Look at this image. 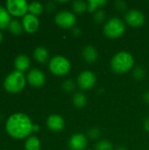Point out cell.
<instances>
[{"mask_svg": "<svg viewBox=\"0 0 149 150\" xmlns=\"http://www.w3.org/2000/svg\"><path fill=\"white\" fill-rule=\"evenodd\" d=\"M47 127L54 132H58L63 129L64 127V120L62 119V117H61L60 115H51L48 117L47 120Z\"/></svg>", "mask_w": 149, "mask_h": 150, "instance_id": "cell-13", "label": "cell"}, {"mask_svg": "<svg viewBox=\"0 0 149 150\" xmlns=\"http://www.w3.org/2000/svg\"><path fill=\"white\" fill-rule=\"evenodd\" d=\"M14 63H15L16 70L23 73L24 71L27 70L28 68L30 67V59L25 54H20L17 56Z\"/></svg>", "mask_w": 149, "mask_h": 150, "instance_id": "cell-14", "label": "cell"}, {"mask_svg": "<svg viewBox=\"0 0 149 150\" xmlns=\"http://www.w3.org/2000/svg\"><path fill=\"white\" fill-rule=\"evenodd\" d=\"M144 127H145L146 131L149 133V117L146 118V120L144 121Z\"/></svg>", "mask_w": 149, "mask_h": 150, "instance_id": "cell-30", "label": "cell"}, {"mask_svg": "<svg viewBox=\"0 0 149 150\" xmlns=\"http://www.w3.org/2000/svg\"><path fill=\"white\" fill-rule=\"evenodd\" d=\"M8 134L15 139H23L33 131V125L28 116L24 113H15L9 117L5 125Z\"/></svg>", "mask_w": 149, "mask_h": 150, "instance_id": "cell-1", "label": "cell"}, {"mask_svg": "<svg viewBox=\"0 0 149 150\" xmlns=\"http://www.w3.org/2000/svg\"><path fill=\"white\" fill-rule=\"evenodd\" d=\"M97 150H112V145L105 140L98 142L96 145Z\"/></svg>", "mask_w": 149, "mask_h": 150, "instance_id": "cell-24", "label": "cell"}, {"mask_svg": "<svg viewBox=\"0 0 149 150\" xmlns=\"http://www.w3.org/2000/svg\"><path fill=\"white\" fill-rule=\"evenodd\" d=\"M88 144L87 138L83 134H74L68 142V146L72 150H83Z\"/></svg>", "mask_w": 149, "mask_h": 150, "instance_id": "cell-12", "label": "cell"}, {"mask_svg": "<svg viewBox=\"0 0 149 150\" xmlns=\"http://www.w3.org/2000/svg\"><path fill=\"white\" fill-rule=\"evenodd\" d=\"M126 23L132 27H141L145 22V17L143 13L137 10H131L126 15Z\"/></svg>", "mask_w": 149, "mask_h": 150, "instance_id": "cell-9", "label": "cell"}, {"mask_svg": "<svg viewBox=\"0 0 149 150\" xmlns=\"http://www.w3.org/2000/svg\"><path fill=\"white\" fill-rule=\"evenodd\" d=\"M28 5L25 0H9L6 2V8L9 14L15 17L25 16L28 11Z\"/></svg>", "mask_w": 149, "mask_h": 150, "instance_id": "cell-6", "label": "cell"}, {"mask_svg": "<svg viewBox=\"0 0 149 150\" xmlns=\"http://www.w3.org/2000/svg\"><path fill=\"white\" fill-rule=\"evenodd\" d=\"M125 23L119 18H112L106 22L104 27V33L106 37L111 39H116L125 33Z\"/></svg>", "mask_w": 149, "mask_h": 150, "instance_id": "cell-4", "label": "cell"}, {"mask_svg": "<svg viewBox=\"0 0 149 150\" xmlns=\"http://www.w3.org/2000/svg\"><path fill=\"white\" fill-rule=\"evenodd\" d=\"M106 3H107V1H105V0H90L88 3V10L90 12H93L97 8L103 6Z\"/></svg>", "mask_w": 149, "mask_h": 150, "instance_id": "cell-23", "label": "cell"}, {"mask_svg": "<svg viewBox=\"0 0 149 150\" xmlns=\"http://www.w3.org/2000/svg\"><path fill=\"white\" fill-rule=\"evenodd\" d=\"M133 57L127 52H119L116 54L111 62L112 69L118 74H123L129 71L133 67Z\"/></svg>", "mask_w": 149, "mask_h": 150, "instance_id": "cell-2", "label": "cell"}, {"mask_svg": "<svg viewBox=\"0 0 149 150\" xmlns=\"http://www.w3.org/2000/svg\"><path fill=\"white\" fill-rule=\"evenodd\" d=\"M76 16L68 11H60L55 16V23L61 28L68 29L74 26L76 24Z\"/></svg>", "mask_w": 149, "mask_h": 150, "instance_id": "cell-7", "label": "cell"}, {"mask_svg": "<svg viewBox=\"0 0 149 150\" xmlns=\"http://www.w3.org/2000/svg\"><path fill=\"white\" fill-rule=\"evenodd\" d=\"M40 129V127L37 125H33V131H38Z\"/></svg>", "mask_w": 149, "mask_h": 150, "instance_id": "cell-32", "label": "cell"}, {"mask_svg": "<svg viewBox=\"0 0 149 150\" xmlns=\"http://www.w3.org/2000/svg\"><path fill=\"white\" fill-rule=\"evenodd\" d=\"M25 85V78L23 73L19 71H13L4 80V89L10 93H18L21 91Z\"/></svg>", "mask_w": 149, "mask_h": 150, "instance_id": "cell-3", "label": "cell"}, {"mask_svg": "<svg viewBox=\"0 0 149 150\" xmlns=\"http://www.w3.org/2000/svg\"><path fill=\"white\" fill-rule=\"evenodd\" d=\"M22 25H23V28L25 30V32L29 33H32L38 30L40 22L36 16L32 15V14H26L25 16L23 17Z\"/></svg>", "mask_w": 149, "mask_h": 150, "instance_id": "cell-10", "label": "cell"}, {"mask_svg": "<svg viewBox=\"0 0 149 150\" xmlns=\"http://www.w3.org/2000/svg\"><path fill=\"white\" fill-rule=\"evenodd\" d=\"M27 81L32 86L40 87L45 83V76L38 69H33L28 73Z\"/></svg>", "mask_w": 149, "mask_h": 150, "instance_id": "cell-11", "label": "cell"}, {"mask_svg": "<svg viewBox=\"0 0 149 150\" xmlns=\"http://www.w3.org/2000/svg\"><path fill=\"white\" fill-rule=\"evenodd\" d=\"M71 65L68 59L63 56H54L49 62L50 71L56 76H65L70 70Z\"/></svg>", "mask_w": 149, "mask_h": 150, "instance_id": "cell-5", "label": "cell"}, {"mask_svg": "<svg viewBox=\"0 0 149 150\" xmlns=\"http://www.w3.org/2000/svg\"><path fill=\"white\" fill-rule=\"evenodd\" d=\"M88 135L90 136V138L91 139H97L100 136V131L97 128H93L90 129L88 133Z\"/></svg>", "mask_w": 149, "mask_h": 150, "instance_id": "cell-28", "label": "cell"}, {"mask_svg": "<svg viewBox=\"0 0 149 150\" xmlns=\"http://www.w3.org/2000/svg\"><path fill=\"white\" fill-rule=\"evenodd\" d=\"M133 76L136 79H143L145 76V71L141 68H136L133 71Z\"/></svg>", "mask_w": 149, "mask_h": 150, "instance_id": "cell-27", "label": "cell"}, {"mask_svg": "<svg viewBox=\"0 0 149 150\" xmlns=\"http://www.w3.org/2000/svg\"><path fill=\"white\" fill-rule=\"evenodd\" d=\"M11 21V17L8 11L0 5V30L8 28Z\"/></svg>", "mask_w": 149, "mask_h": 150, "instance_id": "cell-17", "label": "cell"}, {"mask_svg": "<svg viewBox=\"0 0 149 150\" xmlns=\"http://www.w3.org/2000/svg\"><path fill=\"white\" fill-rule=\"evenodd\" d=\"M2 40H3V35H2V33L0 32V43H1V41H2Z\"/></svg>", "mask_w": 149, "mask_h": 150, "instance_id": "cell-33", "label": "cell"}, {"mask_svg": "<svg viewBox=\"0 0 149 150\" xmlns=\"http://www.w3.org/2000/svg\"><path fill=\"white\" fill-rule=\"evenodd\" d=\"M116 150H126L125 148H123V147H121V148H119V149H117Z\"/></svg>", "mask_w": 149, "mask_h": 150, "instance_id": "cell-34", "label": "cell"}, {"mask_svg": "<svg viewBox=\"0 0 149 150\" xmlns=\"http://www.w3.org/2000/svg\"><path fill=\"white\" fill-rule=\"evenodd\" d=\"M33 57L37 62H39L40 63H45L48 60L49 54H48V51L45 47H39L34 50Z\"/></svg>", "mask_w": 149, "mask_h": 150, "instance_id": "cell-16", "label": "cell"}, {"mask_svg": "<svg viewBox=\"0 0 149 150\" xmlns=\"http://www.w3.org/2000/svg\"><path fill=\"white\" fill-rule=\"evenodd\" d=\"M9 31L13 33L14 35H18L22 33V29H23V25L20 22H18L16 19H13L10 22L9 26H8Z\"/></svg>", "mask_w": 149, "mask_h": 150, "instance_id": "cell-20", "label": "cell"}, {"mask_svg": "<svg viewBox=\"0 0 149 150\" xmlns=\"http://www.w3.org/2000/svg\"><path fill=\"white\" fill-rule=\"evenodd\" d=\"M116 7L119 11H124L126 9V4L124 1H117L116 2Z\"/></svg>", "mask_w": 149, "mask_h": 150, "instance_id": "cell-29", "label": "cell"}, {"mask_svg": "<svg viewBox=\"0 0 149 150\" xmlns=\"http://www.w3.org/2000/svg\"><path fill=\"white\" fill-rule=\"evenodd\" d=\"M144 100L146 101V103L149 104V91H148L145 95H144Z\"/></svg>", "mask_w": 149, "mask_h": 150, "instance_id": "cell-31", "label": "cell"}, {"mask_svg": "<svg viewBox=\"0 0 149 150\" xmlns=\"http://www.w3.org/2000/svg\"><path fill=\"white\" fill-rule=\"evenodd\" d=\"M72 6H73V10L75 11V12L79 13V14L83 13L88 9L87 3L84 1H80V0H76L75 2H73Z\"/></svg>", "mask_w": 149, "mask_h": 150, "instance_id": "cell-22", "label": "cell"}, {"mask_svg": "<svg viewBox=\"0 0 149 150\" xmlns=\"http://www.w3.org/2000/svg\"></svg>", "mask_w": 149, "mask_h": 150, "instance_id": "cell-35", "label": "cell"}, {"mask_svg": "<svg viewBox=\"0 0 149 150\" xmlns=\"http://www.w3.org/2000/svg\"><path fill=\"white\" fill-rule=\"evenodd\" d=\"M83 56L84 58V60L90 63L95 62L97 59L98 54L97 49L92 47V46H87L83 48Z\"/></svg>", "mask_w": 149, "mask_h": 150, "instance_id": "cell-15", "label": "cell"}, {"mask_svg": "<svg viewBox=\"0 0 149 150\" xmlns=\"http://www.w3.org/2000/svg\"><path fill=\"white\" fill-rule=\"evenodd\" d=\"M96 83V76L91 71H83L77 78V84L82 90H89L94 86Z\"/></svg>", "mask_w": 149, "mask_h": 150, "instance_id": "cell-8", "label": "cell"}, {"mask_svg": "<svg viewBox=\"0 0 149 150\" xmlns=\"http://www.w3.org/2000/svg\"><path fill=\"white\" fill-rule=\"evenodd\" d=\"M105 18V12L102 10H98L94 14V19L97 23H102Z\"/></svg>", "mask_w": 149, "mask_h": 150, "instance_id": "cell-25", "label": "cell"}, {"mask_svg": "<svg viewBox=\"0 0 149 150\" xmlns=\"http://www.w3.org/2000/svg\"><path fill=\"white\" fill-rule=\"evenodd\" d=\"M28 11L32 15H40L43 11V5L39 2H32L28 5Z\"/></svg>", "mask_w": 149, "mask_h": 150, "instance_id": "cell-21", "label": "cell"}, {"mask_svg": "<svg viewBox=\"0 0 149 150\" xmlns=\"http://www.w3.org/2000/svg\"><path fill=\"white\" fill-rule=\"evenodd\" d=\"M25 150H40V143L39 139L36 136H31L25 142Z\"/></svg>", "mask_w": 149, "mask_h": 150, "instance_id": "cell-18", "label": "cell"}, {"mask_svg": "<svg viewBox=\"0 0 149 150\" xmlns=\"http://www.w3.org/2000/svg\"><path fill=\"white\" fill-rule=\"evenodd\" d=\"M63 89L67 91V92H70L75 89V83L72 80H67L64 83H63Z\"/></svg>", "mask_w": 149, "mask_h": 150, "instance_id": "cell-26", "label": "cell"}, {"mask_svg": "<svg viewBox=\"0 0 149 150\" xmlns=\"http://www.w3.org/2000/svg\"><path fill=\"white\" fill-rule=\"evenodd\" d=\"M86 97L82 92H76L73 96V104L77 108H82L86 105Z\"/></svg>", "mask_w": 149, "mask_h": 150, "instance_id": "cell-19", "label": "cell"}]
</instances>
